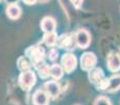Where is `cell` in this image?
Here are the masks:
<instances>
[{
    "instance_id": "1",
    "label": "cell",
    "mask_w": 120,
    "mask_h": 105,
    "mask_svg": "<svg viewBox=\"0 0 120 105\" xmlns=\"http://www.w3.org/2000/svg\"><path fill=\"white\" fill-rule=\"evenodd\" d=\"M19 84L23 89H30L36 84V75H34V73L31 71L21 73V75L19 76Z\"/></svg>"
},
{
    "instance_id": "2",
    "label": "cell",
    "mask_w": 120,
    "mask_h": 105,
    "mask_svg": "<svg viewBox=\"0 0 120 105\" xmlns=\"http://www.w3.org/2000/svg\"><path fill=\"white\" fill-rule=\"evenodd\" d=\"M61 63H62V67L64 68V71L67 74H70L76 68L77 60H76V57L73 54H65L62 57Z\"/></svg>"
},
{
    "instance_id": "3",
    "label": "cell",
    "mask_w": 120,
    "mask_h": 105,
    "mask_svg": "<svg viewBox=\"0 0 120 105\" xmlns=\"http://www.w3.org/2000/svg\"><path fill=\"white\" fill-rule=\"evenodd\" d=\"M96 63H97V58L93 53H85L80 58V66L86 71L93 69Z\"/></svg>"
},
{
    "instance_id": "4",
    "label": "cell",
    "mask_w": 120,
    "mask_h": 105,
    "mask_svg": "<svg viewBox=\"0 0 120 105\" xmlns=\"http://www.w3.org/2000/svg\"><path fill=\"white\" fill-rule=\"evenodd\" d=\"M75 42L80 48H87L91 43V35L87 29H79L75 34Z\"/></svg>"
},
{
    "instance_id": "5",
    "label": "cell",
    "mask_w": 120,
    "mask_h": 105,
    "mask_svg": "<svg viewBox=\"0 0 120 105\" xmlns=\"http://www.w3.org/2000/svg\"><path fill=\"white\" fill-rule=\"evenodd\" d=\"M26 55L33 62V64H36L39 61H43L45 57V52L41 46H30L29 48H27Z\"/></svg>"
},
{
    "instance_id": "6",
    "label": "cell",
    "mask_w": 120,
    "mask_h": 105,
    "mask_svg": "<svg viewBox=\"0 0 120 105\" xmlns=\"http://www.w3.org/2000/svg\"><path fill=\"white\" fill-rule=\"evenodd\" d=\"M75 44H76V42H75V37H72V36H70V35H62L60 38H57V45L61 48L73 50Z\"/></svg>"
},
{
    "instance_id": "7",
    "label": "cell",
    "mask_w": 120,
    "mask_h": 105,
    "mask_svg": "<svg viewBox=\"0 0 120 105\" xmlns=\"http://www.w3.org/2000/svg\"><path fill=\"white\" fill-rule=\"evenodd\" d=\"M44 90L47 92L50 98H56L60 95L61 87L55 80H50L44 84Z\"/></svg>"
},
{
    "instance_id": "8",
    "label": "cell",
    "mask_w": 120,
    "mask_h": 105,
    "mask_svg": "<svg viewBox=\"0 0 120 105\" xmlns=\"http://www.w3.org/2000/svg\"><path fill=\"white\" fill-rule=\"evenodd\" d=\"M105 79V74L103 71L99 67H94L93 69L89 71V80L90 82H92L94 85H99Z\"/></svg>"
},
{
    "instance_id": "9",
    "label": "cell",
    "mask_w": 120,
    "mask_h": 105,
    "mask_svg": "<svg viewBox=\"0 0 120 105\" xmlns=\"http://www.w3.org/2000/svg\"><path fill=\"white\" fill-rule=\"evenodd\" d=\"M34 105H48L49 96L44 89H38L33 96Z\"/></svg>"
},
{
    "instance_id": "10",
    "label": "cell",
    "mask_w": 120,
    "mask_h": 105,
    "mask_svg": "<svg viewBox=\"0 0 120 105\" xmlns=\"http://www.w3.org/2000/svg\"><path fill=\"white\" fill-rule=\"evenodd\" d=\"M108 68L112 73L120 71V56L119 54H111L108 57Z\"/></svg>"
},
{
    "instance_id": "11",
    "label": "cell",
    "mask_w": 120,
    "mask_h": 105,
    "mask_svg": "<svg viewBox=\"0 0 120 105\" xmlns=\"http://www.w3.org/2000/svg\"><path fill=\"white\" fill-rule=\"evenodd\" d=\"M55 27H56V22L52 17H45L43 18L42 22H41V29L45 34L48 33H53Z\"/></svg>"
},
{
    "instance_id": "12",
    "label": "cell",
    "mask_w": 120,
    "mask_h": 105,
    "mask_svg": "<svg viewBox=\"0 0 120 105\" xmlns=\"http://www.w3.org/2000/svg\"><path fill=\"white\" fill-rule=\"evenodd\" d=\"M34 66L36 67V69L38 71V73L40 75L41 78L45 79V78H47V77L50 76V66H48V65L44 62V60L43 61L37 62L36 64H34Z\"/></svg>"
},
{
    "instance_id": "13",
    "label": "cell",
    "mask_w": 120,
    "mask_h": 105,
    "mask_svg": "<svg viewBox=\"0 0 120 105\" xmlns=\"http://www.w3.org/2000/svg\"><path fill=\"white\" fill-rule=\"evenodd\" d=\"M6 14L11 19L16 20L21 16V8L17 3L10 4V5H8V8H6Z\"/></svg>"
},
{
    "instance_id": "14",
    "label": "cell",
    "mask_w": 120,
    "mask_h": 105,
    "mask_svg": "<svg viewBox=\"0 0 120 105\" xmlns=\"http://www.w3.org/2000/svg\"><path fill=\"white\" fill-rule=\"evenodd\" d=\"M120 89V75H115V76L109 78V85H108V92H116Z\"/></svg>"
},
{
    "instance_id": "15",
    "label": "cell",
    "mask_w": 120,
    "mask_h": 105,
    "mask_svg": "<svg viewBox=\"0 0 120 105\" xmlns=\"http://www.w3.org/2000/svg\"><path fill=\"white\" fill-rule=\"evenodd\" d=\"M18 67H19V69L22 73L30 71V67H31L30 59L28 57H20L18 59Z\"/></svg>"
},
{
    "instance_id": "16",
    "label": "cell",
    "mask_w": 120,
    "mask_h": 105,
    "mask_svg": "<svg viewBox=\"0 0 120 105\" xmlns=\"http://www.w3.org/2000/svg\"><path fill=\"white\" fill-rule=\"evenodd\" d=\"M64 68L62 67V65L53 64L50 66V76L54 79V80H60L64 75Z\"/></svg>"
},
{
    "instance_id": "17",
    "label": "cell",
    "mask_w": 120,
    "mask_h": 105,
    "mask_svg": "<svg viewBox=\"0 0 120 105\" xmlns=\"http://www.w3.org/2000/svg\"><path fill=\"white\" fill-rule=\"evenodd\" d=\"M44 42H45V44H47L48 46H54L55 43L57 42L56 34H55L54 32L45 34V36H44Z\"/></svg>"
},
{
    "instance_id": "18",
    "label": "cell",
    "mask_w": 120,
    "mask_h": 105,
    "mask_svg": "<svg viewBox=\"0 0 120 105\" xmlns=\"http://www.w3.org/2000/svg\"><path fill=\"white\" fill-rule=\"evenodd\" d=\"M94 105H112V102L109 98L105 97V96H99L94 101Z\"/></svg>"
},
{
    "instance_id": "19",
    "label": "cell",
    "mask_w": 120,
    "mask_h": 105,
    "mask_svg": "<svg viewBox=\"0 0 120 105\" xmlns=\"http://www.w3.org/2000/svg\"><path fill=\"white\" fill-rule=\"evenodd\" d=\"M57 56H59V52H57L56 48H51V50H49V53H48V58H49V60H51V61H54L57 58Z\"/></svg>"
},
{
    "instance_id": "20",
    "label": "cell",
    "mask_w": 120,
    "mask_h": 105,
    "mask_svg": "<svg viewBox=\"0 0 120 105\" xmlns=\"http://www.w3.org/2000/svg\"><path fill=\"white\" fill-rule=\"evenodd\" d=\"M70 1L76 8H79L82 5V3H84V0H70Z\"/></svg>"
},
{
    "instance_id": "21",
    "label": "cell",
    "mask_w": 120,
    "mask_h": 105,
    "mask_svg": "<svg viewBox=\"0 0 120 105\" xmlns=\"http://www.w3.org/2000/svg\"><path fill=\"white\" fill-rule=\"evenodd\" d=\"M24 3L26 4H29V5H31V4H34L37 2V0H22Z\"/></svg>"
},
{
    "instance_id": "22",
    "label": "cell",
    "mask_w": 120,
    "mask_h": 105,
    "mask_svg": "<svg viewBox=\"0 0 120 105\" xmlns=\"http://www.w3.org/2000/svg\"><path fill=\"white\" fill-rule=\"evenodd\" d=\"M5 1H6V3H8V5H10V4H16L18 0H5Z\"/></svg>"
},
{
    "instance_id": "23",
    "label": "cell",
    "mask_w": 120,
    "mask_h": 105,
    "mask_svg": "<svg viewBox=\"0 0 120 105\" xmlns=\"http://www.w3.org/2000/svg\"><path fill=\"white\" fill-rule=\"evenodd\" d=\"M40 1H41V2H46L47 0H40Z\"/></svg>"
},
{
    "instance_id": "24",
    "label": "cell",
    "mask_w": 120,
    "mask_h": 105,
    "mask_svg": "<svg viewBox=\"0 0 120 105\" xmlns=\"http://www.w3.org/2000/svg\"><path fill=\"white\" fill-rule=\"evenodd\" d=\"M119 56H120V53H119Z\"/></svg>"
}]
</instances>
